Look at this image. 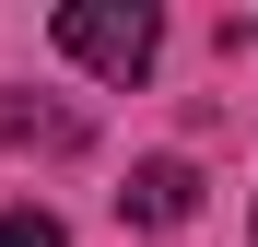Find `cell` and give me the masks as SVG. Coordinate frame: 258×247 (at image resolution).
Segmentation results:
<instances>
[{
    "mask_svg": "<svg viewBox=\"0 0 258 247\" xmlns=\"http://www.w3.org/2000/svg\"><path fill=\"white\" fill-rule=\"evenodd\" d=\"M47 35H59L82 71H106V82H141L164 59V12H153V0H59Z\"/></svg>",
    "mask_w": 258,
    "mask_h": 247,
    "instance_id": "obj_1",
    "label": "cell"
},
{
    "mask_svg": "<svg viewBox=\"0 0 258 247\" xmlns=\"http://www.w3.org/2000/svg\"><path fill=\"white\" fill-rule=\"evenodd\" d=\"M117 224H141V235H176V224H200V165H188V153H153V165H129V188H117Z\"/></svg>",
    "mask_w": 258,
    "mask_h": 247,
    "instance_id": "obj_2",
    "label": "cell"
},
{
    "mask_svg": "<svg viewBox=\"0 0 258 247\" xmlns=\"http://www.w3.org/2000/svg\"><path fill=\"white\" fill-rule=\"evenodd\" d=\"M0 141H35V153H82V118H71V106H24V94H0Z\"/></svg>",
    "mask_w": 258,
    "mask_h": 247,
    "instance_id": "obj_3",
    "label": "cell"
},
{
    "mask_svg": "<svg viewBox=\"0 0 258 247\" xmlns=\"http://www.w3.org/2000/svg\"><path fill=\"white\" fill-rule=\"evenodd\" d=\"M0 247H71V235H59V212H35V200H12V212H0Z\"/></svg>",
    "mask_w": 258,
    "mask_h": 247,
    "instance_id": "obj_4",
    "label": "cell"
}]
</instances>
